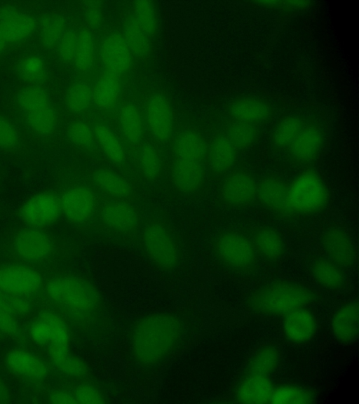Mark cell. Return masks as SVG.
Masks as SVG:
<instances>
[{"label": "cell", "instance_id": "obj_25", "mask_svg": "<svg viewBox=\"0 0 359 404\" xmlns=\"http://www.w3.org/2000/svg\"><path fill=\"white\" fill-rule=\"evenodd\" d=\"M172 177L179 190L186 193L191 192L203 184L204 168L201 161L178 159L173 165Z\"/></svg>", "mask_w": 359, "mask_h": 404}, {"label": "cell", "instance_id": "obj_28", "mask_svg": "<svg viewBox=\"0 0 359 404\" xmlns=\"http://www.w3.org/2000/svg\"><path fill=\"white\" fill-rule=\"evenodd\" d=\"M36 27L35 20L31 15L20 11L0 22V32L7 43L18 42L26 39Z\"/></svg>", "mask_w": 359, "mask_h": 404}, {"label": "cell", "instance_id": "obj_52", "mask_svg": "<svg viewBox=\"0 0 359 404\" xmlns=\"http://www.w3.org/2000/svg\"><path fill=\"white\" fill-rule=\"evenodd\" d=\"M0 332L13 338H20L22 330L16 321L15 316L0 309Z\"/></svg>", "mask_w": 359, "mask_h": 404}, {"label": "cell", "instance_id": "obj_45", "mask_svg": "<svg viewBox=\"0 0 359 404\" xmlns=\"http://www.w3.org/2000/svg\"><path fill=\"white\" fill-rule=\"evenodd\" d=\"M20 76L26 81L38 83L46 77V69L43 61L37 56H29L23 59L18 65Z\"/></svg>", "mask_w": 359, "mask_h": 404}, {"label": "cell", "instance_id": "obj_33", "mask_svg": "<svg viewBox=\"0 0 359 404\" xmlns=\"http://www.w3.org/2000/svg\"><path fill=\"white\" fill-rule=\"evenodd\" d=\"M93 180L102 190L115 197L124 198L131 192L129 182L119 174L108 169L97 170L93 175Z\"/></svg>", "mask_w": 359, "mask_h": 404}, {"label": "cell", "instance_id": "obj_10", "mask_svg": "<svg viewBox=\"0 0 359 404\" xmlns=\"http://www.w3.org/2000/svg\"><path fill=\"white\" fill-rule=\"evenodd\" d=\"M326 257L343 269L351 267L355 260V248L346 231L339 227L327 229L320 238Z\"/></svg>", "mask_w": 359, "mask_h": 404}, {"label": "cell", "instance_id": "obj_38", "mask_svg": "<svg viewBox=\"0 0 359 404\" xmlns=\"http://www.w3.org/2000/svg\"><path fill=\"white\" fill-rule=\"evenodd\" d=\"M95 43L91 33L82 29L77 34V41L73 60L75 67L80 72L88 71L94 62Z\"/></svg>", "mask_w": 359, "mask_h": 404}, {"label": "cell", "instance_id": "obj_55", "mask_svg": "<svg viewBox=\"0 0 359 404\" xmlns=\"http://www.w3.org/2000/svg\"><path fill=\"white\" fill-rule=\"evenodd\" d=\"M49 401L55 404L77 403L73 393L57 390L53 391L48 397Z\"/></svg>", "mask_w": 359, "mask_h": 404}, {"label": "cell", "instance_id": "obj_5", "mask_svg": "<svg viewBox=\"0 0 359 404\" xmlns=\"http://www.w3.org/2000/svg\"><path fill=\"white\" fill-rule=\"evenodd\" d=\"M329 192L323 180L314 171L299 175L290 185V213L311 214L322 210L327 203Z\"/></svg>", "mask_w": 359, "mask_h": 404}, {"label": "cell", "instance_id": "obj_41", "mask_svg": "<svg viewBox=\"0 0 359 404\" xmlns=\"http://www.w3.org/2000/svg\"><path fill=\"white\" fill-rule=\"evenodd\" d=\"M304 127L302 121L297 116L283 119L273 131L272 140L274 145L279 148L289 147Z\"/></svg>", "mask_w": 359, "mask_h": 404}, {"label": "cell", "instance_id": "obj_9", "mask_svg": "<svg viewBox=\"0 0 359 404\" xmlns=\"http://www.w3.org/2000/svg\"><path fill=\"white\" fill-rule=\"evenodd\" d=\"M42 285L41 274L25 265L9 264L0 267V291L29 295L37 292Z\"/></svg>", "mask_w": 359, "mask_h": 404}, {"label": "cell", "instance_id": "obj_6", "mask_svg": "<svg viewBox=\"0 0 359 404\" xmlns=\"http://www.w3.org/2000/svg\"><path fill=\"white\" fill-rule=\"evenodd\" d=\"M215 252L225 267L238 273L252 269L257 255L250 239L236 231L224 233L218 238Z\"/></svg>", "mask_w": 359, "mask_h": 404}, {"label": "cell", "instance_id": "obj_21", "mask_svg": "<svg viewBox=\"0 0 359 404\" xmlns=\"http://www.w3.org/2000/svg\"><path fill=\"white\" fill-rule=\"evenodd\" d=\"M323 144L321 130L314 126H304L289 146L291 157L301 163L313 161Z\"/></svg>", "mask_w": 359, "mask_h": 404}, {"label": "cell", "instance_id": "obj_53", "mask_svg": "<svg viewBox=\"0 0 359 404\" xmlns=\"http://www.w3.org/2000/svg\"><path fill=\"white\" fill-rule=\"evenodd\" d=\"M29 334L31 339L36 343L45 344L49 342V328L47 323L41 316L31 324Z\"/></svg>", "mask_w": 359, "mask_h": 404}, {"label": "cell", "instance_id": "obj_36", "mask_svg": "<svg viewBox=\"0 0 359 404\" xmlns=\"http://www.w3.org/2000/svg\"><path fill=\"white\" fill-rule=\"evenodd\" d=\"M93 131L96 140L108 159L114 163H122L125 159L124 149L113 131L102 123H97Z\"/></svg>", "mask_w": 359, "mask_h": 404}, {"label": "cell", "instance_id": "obj_11", "mask_svg": "<svg viewBox=\"0 0 359 404\" xmlns=\"http://www.w3.org/2000/svg\"><path fill=\"white\" fill-rule=\"evenodd\" d=\"M61 212L67 220L74 224H82L92 216L95 208V197L85 186L68 189L60 198Z\"/></svg>", "mask_w": 359, "mask_h": 404}, {"label": "cell", "instance_id": "obj_34", "mask_svg": "<svg viewBox=\"0 0 359 404\" xmlns=\"http://www.w3.org/2000/svg\"><path fill=\"white\" fill-rule=\"evenodd\" d=\"M119 121L124 137L132 144L138 143L142 136L143 125L138 109L132 103H126L120 109Z\"/></svg>", "mask_w": 359, "mask_h": 404}, {"label": "cell", "instance_id": "obj_23", "mask_svg": "<svg viewBox=\"0 0 359 404\" xmlns=\"http://www.w3.org/2000/svg\"><path fill=\"white\" fill-rule=\"evenodd\" d=\"M273 389L269 376L245 375L237 387L236 396L242 403H268Z\"/></svg>", "mask_w": 359, "mask_h": 404}, {"label": "cell", "instance_id": "obj_19", "mask_svg": "<svg viewBox=\"0 0 359 404\" xmlns=\"http://www.w3.org/2000/svg\"><path fill=\"white\" fill-rule=\"evenodd\" d=\"M309 271L316 283L327 290H339L346 283L344 269L326 257H314L309 264Z\"/></svg>", "mask_w": 359, "mask_h": 404}, {"label": "cell", "instance_id": "obj_8", "mask_svg": "<svg viewBox=\"0 0 359 404\" xmlns=\"http://www.w3.org/2000/svg\"><path fill=\"white\" fill-rule=\"evenodd\" d=\"M61 213L60 198L49 191L34 194L21 206V219L32 227H42L54 222Z\"/></svg>", "mask_w": 359, "mask_h": 404}, {"label": "cell", "instance_id": "obj_39", "mask_svg": "<svg viewBox=\"0 0 359 404\" xmlns=\"http://www.w3.org/2000/svg\"><path fill=\"white\" fill-rule=\"evenodd\" d=\"M64 18L58 14H50L43 17L40 25V39L42 44L52 48L58 43L65 33Z\"/></svg>", "mask_w": 359, "mask_h": 404}, {"label": "cell", "instance_id": "obj_59", "mask_svg": "<svg viewBox=\"0 0 359 404\" xmlns=\"http://www.w3.org/2000/svg\"><path fill=\"white\" fill-rule=\"evenodd\" d=\"M1 336H2V335H1V332H0V337H1Z\"/></svg>", "mask_w": 359, "mask_h": 404}, {"label": "cell", "instance_id": "obj_7", "mask_svg": "<svg viewBox=\"0 0 359 404\" xmlns=\"http://www.w3.org/2000/svg\"><path fill=\"white\" fill-rule=\"evenodd\" d=\"M144 250L150 259L163 269L174 268L179 260L177 243L170 232L159 223L146 227L142 234Z\"/></svg>", "mask_w": 359, "mask_h": 404}, {"label": "cell", "instance_id": "obj_56", "mask_svg": "<svg viewBox=\"0 0 359 404\" xmlns=\"http://www.w3.org/2000/svg\"><path fill=\"white\" fill-rule=\"evenodd\" d=\"M18 12L19 11L13 6H4L0 8V22L5 20Z\"/></svg>", "mask_w": 359, "mask_h": 404}, {"label": "cell", "instance_id": "obj_48", "mask_svg": "<svg viewBox=\"0 0 359 404\" xmlns=\"http://www.w3.org/2000/svg\"><path fill=\"white\" fill-rule=\"evenodd\" d=\"M29 300L25 295L0 291V309L14 316L24 315L31 309Z\"/></svg>", "mask_w": 359, "mask_h": 404}, {"label": "cell", "instance_id": "obj_18", "mask_svg": "<svg viewBox=\"0 0 359 404\" xmlns=\"http://www.w3.org/2000/svg\"><path fill=\"white\" fill-rule=\"evenodd\" d=\"M358 304L353 301L340 307L331 319V330L334 337L339 342L348 344L358 337Z\"/></svg>", "mask_w": 359, "mask_h": 404}, {"label": "cell", "instance_id": "obj_43", "mask_svg": "<svg viewBox=\"0 0 359 404\" xmlns=\"http://www.w3.org/2000/svg\"><path fill=\"white\" fill-rule=\"evenodd\" d=\"M257 134V129L252 123L237 121L229 128L226 137L236 148L243 149L256 141Z\"/></svg>", "mask_w": 359, "mask_h": 404}, {"label": "cell", "instance_id": "obj_1", "mask_svg": "<svg viewBox=\"0 0 359 404\" xmlns=\"http://www.w3.org/2000/svg\"><path fill=\"white\" fill-rule=\"evenodd\" d=\"M185 324L174 314L161 313L144 317L133 327L128 353L141 368H151L165 362L182 342Z\"/></svg>", "mask_w": 359, "mask_h": 404}, {"label": "cell", "instance_id": "obj_42", "mask_svg": "<svg viewBox=\"0 0 359 404\" xmlns=\"http://www.w3.org/2000/svg\"><path fill=\"white\" fill-rule=\"evenodd\" d=\"M48 324L50 332L48 345L69 346V332L66 323L57 314L46 311L40 314Z\"/></svg>", "mask_w": 359, "mask_h": 404}, {"label": "cell", "instance_id": "obj_50", "mask_svg": "<svg viewBox=\"0 0 359 404\" xmlns=\"http://www.w3.org/2000/svg\"><path fill=\"white\" fill-rule=\"evenodd\" d=\"M73 394L77 403L98 404L104 402V397L97 388L90 384L77 386Z\"/></svg>", "mask_w": 359, "mask_h": 404}, {"label": "cell", "instance_id": "obj_3", "mask_svg": "<svg viewBox=\"0 0 359 404\" xmlns=\"http://www.w3.org/2000/svg\"><path fill=\"white\" fill-rule=\"evenodd\" d=\"M46 292L51 300L78 314L93 311L100 299L97 289L90 282L74 276L52 278L46 285Z\"/></svg>", "mask_w": 359, "mask_h": 404}, {"label": "cell", "instance_id": "obj_31", "mask_svg": "<svg viewBox=\"0 0 359 404\" xmlns=\"http://www.w3.org/2000/svg\"><path fill=\"white\" fill-rule=\"evenodd\" d=\"M48 351L52 363L62 373L72 377H80L86 374V363L72 354L69 346L49 345Z\"/></svg>", "mask_w": 359, "mask_h": 404}, {"label": "cell", "instance_id": "obj_20", "mask_svg": "<svg viewBox=\"0 0 359 404\" xmlns=\"http://www.w3.org/2000/svg\"><path fill=\"white\" fill-rule=\"evenodd\" d=\"M289 187L285 181L276 177L262 180L257 187L256 197L265 208L279 213H290L288 208Z\"/></svg>", "mask_w": 359, "mask_h": 404}, {"label": "cell", "instance_id": "obj_32", "mask_svg": "<svg viewBox=\"0 0 359 404\" xmlns=\"http://www.w3.org/2000/svg\"><path fill=\"white\" fill-rule=\"evenodd\" d=\"M120 91L118 76L107 72L97 80L93 91V100L97 107L109 109L116 104Z\"/></svg>", "mask_w": 359, "mask_h": 404}, {"label": "cell", "instance_id": "obj_44", "mask_svg": "<svg viewBox=\"0 0 359 404\" xmlns=\"http://www.w3.org/2000/svg\"><path fill=\"white\" fill-rule=\"evenodd\" d=\"M133 10L134 18L138 25L149 36L153 35L157 29V18L152 3L147 0L136 1Z\"/></svg>", "mask_w": 359, "mask_h": 404}, {"label": "cell", "instance_id": "obj_12", "mask_svg": "<svg viewBox=\"0 0 359 404\" xmlns=\"http://www.w3.org/2000/svg\"><path fill=\"white\" fill-rule=\"evenodd\" d=\"M13 246L15 252L22 259L36 262L50 255L53 250V242L46 233L31 227L17 234Z\"/></svg>", "mask_w": 359, "mask_h": 404}, {"label": "cell", "instance_id": "obj_40", "mask_svg": "<svg viewBox=\"0 0 359 404\" xmlns=\"http://www.w3.org/2000/svg\"><path fill=\"white\" fill-rule=\"evenodd\" d=\"M93 100V91L85 81H79L73 83L68 88L65 102L67 108L75 113L86 109Z\"/></svg>", "mask_w": 359, "mask_h": 404}, {"label": "cell", "instance_id": "obj_15", "mask_svg": "<svg viewBox=\"0 0 359 404\" xmlns=\"http://www.w3.org/2000/svg\"><path fill=\"white\" fill-rule=\"evenodd\" d=\"M257 184L252 175L238 171L229 175L224 180L221 194L223 200L233 206H243L256 198Z\"/></svg>", "mask_w": 359, "mask_h": 404}, {"label": "cell", "instance_id": "obj_17", "mask_svg": "<svg viewBox=\"0 0 359 404\" xmlns=\"http://www.w3.org/2000/svg\"><path fill=\"white\" fill-rule=\"evenodd\" d=\"M5 362L10 371L27 379L40 380L48 375L46 364L35 354L25 349L11 350L5 357Z\"/></svg>", "mask_w": 359, "mask_h": 404}, {"label": "cell", "instance_id": "obj_35", "mask_svg": "<svg viewBox=\"0 0 359 404\" xmlns=\"http://www.w3.org/2000/svg\"><path fill=\"white\" fill-rule=\"evenodd\" d=\"M123 36L131 53L140 58L149 54L151 48L149 35L141 28L134 17L130 18L125 22Z\"/></svg>", "mask_w": 359, "mask_h": 404}, {"label": "cell", "instance_id": "obj_27", "mask_svg": "<svg viewBox=\"0 0 359 404\" xmlns=\"http://www.w3.org/2000/svg\"><path fill=\"white\" fill-rule=\"evenodd\" d=\"M236 149L226 136L215 137L209 147V162L212 170L217 173L228 171L235 163Z\"/></svg>", "mask_w": 359, "mask_h": 404}, {"label": "cell", "instance_id": "obj_57", "mask_svg": "<svg viewBox=\"0 0 359 404\" xmlns=\"http://www.w3.org/2000/svg\"><path fill=\"white\" fill-rule=\"evenodd\" d=\"M10 400V393L5 382L0 377V403H6Z\"/></svg>", "mask_w": 359, "mask_h": 404}, {"label": "cell", "instance_id": "obj_24", "mask_svg": "<svg viewBox=\"0 0 359 404\" xmlns=\"http://www.w3.org/2000/svg\"><path fill=\"white\" fill-rule=\"evenodd\" d=\"M250 241L257 255L269 262L279 260L286 251L283 236L271 227H262L255 230Z\"/></svg>", "mask_w": 359, "mask_h": 404}, {"label": "cell", "instance_id": "obj_51", "mask_svg": "<svg viewBox=\"0 0 359 404\" xmlns=\"http://www.w3.org/2000/svg\"><path fill=\"white\" fill-rule=\"evenodd\" d=\"M19 136L15 127L0 116V148L11 149L18 142Z\"/></svg>", "mask_w": 359, "mask_h": 404}, {"label": "cell", "instance_id": "obj_54", "mask_svg": "<svg viewBox=\"0 0 359 404\" xmlns=\"http://www.w3.org/2000/svg\"><path fill=\"white\" fill-rule=\"evenodd\" d=\"M84 13L89 25L94 28L98 27L102 18V2L99 1L85 2Z\"/></svg>", "mask_w": 359, "mask_h": 404}, {"label": "cell", "instance_id": "obj_29", "mask_svg": "<svg viewBox=\"0 0 359 404\" xmlns=\"http://www.w3.org/2000/svg\"><path fill=\"white\" fill-rule=\"evenodd\" d=\"M229 112L237 121L250 123L263 121L270 114L269 107L265 102L251 97L233 102L229 107Z\"/></svg>", "mask_w": 359, "mask_h": 404}, {"label": "cell", "instance_id": "obj_14", "mask_svg": "<svg viewBox=\"0 0 359 404\" xmlns=\"http://www.w3.org/2000/svg\"><path fill=\"white\" fill-rule=\"evenodd\" d=\"M100 54L102 62L109 73L118 76L130 67L131 52L119 33H111L104 39Z\"/></svg>", "mask_w": 359, "mask_h": 404}, {"label": "cell", "instance_id": "obj_16", "mask_svg": "<svg viewBox=\"0 0 359 404\" xmlns=\"http://www.w3.org/2000/svg\"><path fill=\"white\" fill-rule=\"evenodd\" d=\"M282 329L285 337L290 342L305 343L315 335L317 323L311 311L306 307H300L283 316Z\"/></svg>", "mask_w": 359, "mask_h": 404}, {"label": "cell", "instance_id": "obj_46", "mask_svg": "<svg viewBox=\"0 0 359 404\" xmlns=\"http://www.w3.org/2000/svg\"><path fill=\"white\" fill-rule=\"evenodd\" d=\"M140 167L148 179H155L161 170V161L156 150L150 144H144L139 154Z\"/></svg>", "mask_w": 359, "mask_h": 404}, {"label": "cell", "instance_id": "obj_37", "mask_svg": "<svg viewBox=\"0 0 359 404\" xmlns=\"http://www.w3.org/2000/svg\"><path fill=\"white\" fill-rule=\"evenodd\" d=\"M314 395L309 389L293 384H284L273 389L270 403L308 404L314 402Z\"/></svg>", "mask_w": 359, "mask_h": 404}, {"label": "cell", "instance_id": "obj_2", "mask_svg": "<svg viewBox=\"0 0 359 404\" xmlns=\"http://www.w3.org/2000/svg\"><path fill=\"white\" fill-rule=\"evenodd\" d=\"M317 295L311 288L294 281H274L257 287L245 300L249 311L262 316H284L313 303Z\"/></svg>", "mask_w": 359, "mask_h": 404}, {"label": "cell", "instance_id": "obj_22", "mask_svg": "<svg viewBox=\"0 0 359 404\" xmlns=\"http://www.w3.org/2000/svg\"><path fill=\"white\" fill-rule=\"evenodd\" d=\"M100 217L108 228L121 232L133 230L139 221L135 208L124 201L106 203L101 210Z\"/></svg>", "mask_w": 359, "mask_h": 404}, {"label": "cell", "instance_id": "obj_47", "mask_svg": "<svg viewBox=\"0 0 359 404\" xmlns=\"http://www.w3.org/2000/svg\"><path fill=\"white\" fill-rule=\"evenodd\" d=\"M67 136L75 145L84 149H90L95 142V134L92 128L83 121L72 123L67 128Z\"/></svg>", "mask_w": 359, "mask_h": 404}, {"label": "cell", "instance_id": "obj_4", "mask_svg": "<svg viewBox=\"0 0 359 404\" xmlns=\"http://www.w3.org/2000/svg\"><path fill=\"white\" fill-rule=\"evenodd\" d=\"M16 102L29 127L36 133L48 135L56 126V114L48 93L36 86L24 88Z\"/></svg>", "mask_w": 359, "mask_h": 404}, {"label": "cell", "instance_id": "obj_13", "mask_svg": "<svg viewBox=\"0 0 359 404\" xmlns=\"http://www.w3.org/2000/svg\"><path fill=\"white\" fill-rule=\"evenodd\" d=\"M146 118L151 133L157 140L165 141L170 137L173 130V114L165 97L154 94L149 99Z\"/></svg>", "mask_w": 359, "mask_h": 404}, {"label": "cell", "instance_id": "obj_58", "mask_svg": "<svg viewBox=\"0 0 359 404\" xmlns=\"http://www.w3.org/2000/svg\"><path fill=\"white\" fill-rule=\"evenodd\" d=\"M7 42L6 41V40L4 39L1 32H0V54L3 52V50H4L6 45Z\"/></svg>", "mask_w": 359, "mask_h": 404}, {"label": "cell", "instance_id": "obj_49", "mask_svg": "<svg viewBox=\"0 0 359 404\" xmlns=\"http://www.w3.org/2000/svg\"><path fill=\"white\" fill-rule=\"evenodd\" d=\"M77 34L74 30L65 31L57 43V53L65 62H73L76 50Z\"/></svg>", "mask_w": 359, "mask_h": 404}, {"label": "cell", "instance_id": "obj_30", "mask_svg": "<svg viewBox=\"0 0 359 404\" xmlns=\"http://www.w3.org/2000/svg\"><path fill=\"white\" fill-rule=\"evenodd\" d=\"M174 147L178 159L196 161H201L207 152L203 137L192 130L180 133L175 139Z\"/></svg>", "mask_w": 359, "mask_h": 404}, {"label": "cell", "instance_id": "obj_26", "mask_svg": "<svg viewBox=\"0 0 359 404\" xmlns=\"http://www.w3.org/2000/svg\"><path fill=\"white\" fill-rule=\"evenodd\" d=\"M280 358L279 351L275 346L264 345L257 349L248 359L245 374L269 377L278 368Z\"/></svg>", "mask_w": 359, "mask_h": 404}]
</instances>
